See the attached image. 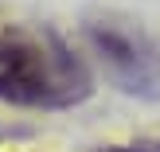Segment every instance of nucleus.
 I'll use <instances>...</instances> for the list:
<instances>
[{
    "label": "nucleus",
    "instance_id": "f257e3e1",
    "mask_svg": "<svg viewBox=\"0 0 160 152\" xmlns=\"http://www.w3.org/2000/svg\"><path fill=\"white\" fill-rule=\"evenodd\" d=\"M86 62L47 27L0 23V101L67 109L90 98Z\"/></svg>",
    "mask_w": 160,
    "mask_h": 152
},
{
    "label": "nucleus",
    "instance_id": "f03ea898",
    "mask_svg": "<svg viewBox=\"0 0 160 152\" xmlns=\"http://www.w3.org/2000/svg\"><path fill=\"white\" fill-rule=\"evenodd\" d=\"M90 43L117 90L133 98H160V59L141 31L125 23H90Z\"/></svg>",
    "mask_w": 160,
    "mask_h": 152
},
{
    "label": "nucleus",
    "instance_id": "7ed1b4c3",
    "mask_svg": "<svg viewBox=\"0 0 160 152\" xmlns=\"http://www.w3.org/2000/svg\"><path fill=\"white\" fill-rule=\"evenodd\" d=\"M113 152H160V145H133V148H113Z\"/></svg>",
    "mask_w": 160,
    "mask_h": 152
}]
</instances>
